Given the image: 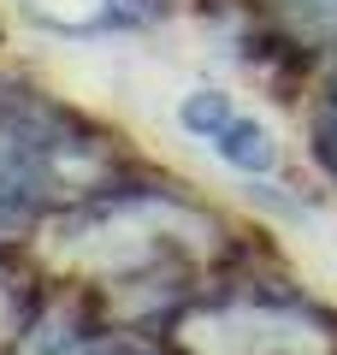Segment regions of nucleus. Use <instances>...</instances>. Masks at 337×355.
I'll return each mask as SVG.
<instances>
[{"mask_svg": "<svg viewBox=\"0 0 337 355\" xmlns=\"http://www.w3.org/2000/svg\"><path fill=\"white\" fill-rule=\"evenodd\" d=\"M320 148H325V160H337V77H331L325 107H320Z\"/></svg>", "mask_w": 337, "mask_h": 355, "instance_id": "3", "label": "nucleus"}, {"mask_svg": "<svg viewBox=\"0 0 337 355\" xmlns=\"http://www.w3.org/2000/svg\"><path fill=\"white\" fill-rule=\"evenodd\" d=\"M184 125L219 154L225 166H237V172H273L278 166V142L249 107H237V95H225V89H196L184 101Z\"/></svg>", "mask_w": 337, "mask_h": 355, "instance_id": "1", "label": "nucleus"}, {"mask_svg": "<svg viewBox=\"0 0 337 355\" xmlns=\"http://www.w3.org/2000/svg\"><path fill=\"white\" fill-rule=\"evenodd\" d=\"M95 355H142V349H95Z\"/></svg>", "mask_w": 337, "mask_h": 355, "instance_id": "4", "label": "nucleus"}, {"mask_svg": "<svg viewBox=\"0 0 337 355\" xmlns=\"http://www.w3.org/2000/svg\"><path fill=\"white\" fill-rule=\"evenodd\" d=\"M273 12L302 36H337V0H273Z\"/></svg>", "mask_w": 337, "mask_h": 355, "instance_id": "2", "label": "nucleus"}]
</instances>
